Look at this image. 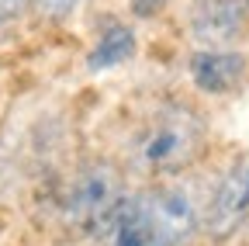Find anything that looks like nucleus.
<instances>
[{
  "label": "nucleus",
  "instance_id": "f03ea898",
  "mask_svg": "<svg viewBox=\"0 0 249 246\" xmlns=\"http://www.w3.org/2000/svg\"><path fill=\"white\" fill-rule=\"evenodd\" d=\"M128 198L124 194V177L121 167L111 160H90L76 170V177L66 188V219L80 232H97L114 208Z\"/></svg>",
  "mask_w": 249,
  "mask_h": 246
},
{
  "label": "nucleus",
  "instance_id": "f257e3e1",
  "mask_svg": "<svg viewBox=\"0 0 249 246\" xmlns=\"http://www.w3.org/2000/svg\"><path fill=\"white\" fill-rule=\"evenodd\" d=\"M208 142L204 118L187 104H163L152 111L135 139V160L149 173H180L187 170Z\"/></svg>",
  "mask_w": 249,
  "mask_h": 246
},
{
  "label": "nucleus",
  "instance_id": "7ed1b4c3",
  "mask_svg": "<svg viewBox=\"0 0 249 246\" xmlns=\"http://www.w3.org/2000/svg\"><path fill=\"white\" fill-rule=\"evenodd\" d=\"M152 236L163 246H183L197 232V201L183 184H163L139 198Z\"/></svg>",
  "mask_w": 249,
  "mask_h": 246
},
{
  "label": "nucleus",
  "instance_id": "20e7f679",
  "mask_svg": "<svg viewBox=\"0 0 249 246\" xmlns=\"http://www.w3.org/2000/svg\"><path fill=\"white\" fill-rule=\"evenodd\" d=\"M249 222V156H239L222 180L214 184V191L204 208V232L214 243L232 239L242 226Z\"/></svg>",
  "mask_w": 249,
  "mask_h": 246
},
{
  "label": "nucleus",
  "instance_id": "9b49d317",
  "mask_svg": "<svg viewBox=\"0 0 249 246\" xmlns=\"http://www.w3.org/2000/svg\"><path fill=\"white\" fill-rule=\"evenodd\" d=\"M31 4H35V0H0V21L21 18L24 11H31Z\"/></svg>",
  "mask_w": 249,
  "mask_h": 246
},
{
  "label": "nucleus",
  "instance_id": "9d476101",
  "mask_svg": "<svg viewBox=\"0 0 249 246\" xmlns=\"http://www.w3.org/2000/svg\"><path fill=\"white\" fill-rule=\"evenodd\" d=\"M35 4H38L49 18H66V14L80 4V0H35Z\"/></svg>",
  "mask_w": 249,
  "mask_h": 246
},
{
  "label": "nucleus",
  "instance_id": "1a4fd4ad",
  "mask_svg": "<svg viewBox=\"0 0 249 246\" xmlns=\"http://www.w3.org/2000/svg\"><path fill=\"white\" fill-rule=\"evenodd\" d=\"M166 4H170V0H132V14L142 18V21H149V18L160 14Z\"/></svg>",
  "mask_w": 249,
  "mask_h": 246
},
{
  "label": "nucleus",
  "instance_id": "0eeeda50",
  "mask_svg": "<svg viewBox=\"0 0 249 246\" xmlns=\"http://www.w3.org/2000/svg\"><path fill=\"white\" fill-rule=\"evenodd\" d=\"M93 239H97V246H163L152 236L139 198H124L111 219L93 232Z\"/></svg>",
  "mask_w": 249,
  "mask_h": 246
},
{
  "label": "nucleus",
  "instance_id": "f8f14e48",
  "mask_svg": "<svg viewBox=\"0 0 249 246\" xmlns=\"http://www.w3.org/2000/svg\"><path fill=\"white\" fill-rule=\"evenodd\" d=\"M0 35H4V21H0Z\"/></svg>",
  "mask_w": 249,
  "mask_h": 246
},
{
  "label": "nucleus",
  "instance_id": "39448f33",
  "mask_svg": "<svg viewBox=\"0 0 249 246\" xmlns=\"http://www.w3.org/2000/svg\"><path fill=\"white\" fill-rule=\"evenodd\" d=\"M249 24V0H194L187 28L201 49H229Z\"/></svg>",
  "mask_w": 249,
  "mask_h": 246
},
{
  "label": "nucleus",
  "instance_id": "423d86ee",
  "mask_svg": "<svg viewBox=\"0 0 249 246\" xmlns=\"http://www.w3.org/2000/svg\"><path fill=\"white\" fill-rule=\"evenodd\" d=\"M191 80L204 94H229L246 76V56L232 49H201L191 56Z\"/></svg>",
  "mask_w": 249,
  "mask_h": 246
},
{
  "label": "nucleus",
  "instance_id": "6e6552de",
  "mask_svg": "<svg viewBox=\"0 0 249 246\" xmlns=\"http://www.w3.org/2000/svg\"><path fill=\"white\" fill-rule=\"evenodd\" d=\"M135 52H139L135 32H132L128 24H121V21H111V24L101 28V35H97V42L90 45L83 66L90 73H107V70L124 66L128 59H135Z\"/></svg>",
  "mask_w": 249,
  "mask_h": 246
}]
</instances>
